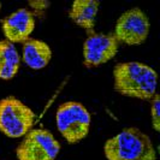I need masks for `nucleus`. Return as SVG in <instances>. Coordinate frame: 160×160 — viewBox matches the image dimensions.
Wrapping results in <instances>:
<instances>
[{
  "instance_id": "nucleus-3",
  "label": "nucleus",
  "mask_w": 160,
  "mask_h": 160,
  "mask_svg": "<svg viewBox=\"0 0 160 160\" xmlns=\"http://www.w3.org/2000/svg\"><path fill=\"white\" fill-rule=\"evenodd\" d=\"M56 122L62 136L70 143H77L88 135L92 117L83 104L68 101L58 107Z\"/></svg>"
},
{
  "instance_id": "nucleus-1",
  "label": "nucleus",
  "mask_w": 160,
  "mask_h": 160,
  "mask_svg": "<svg viewBox=\"0 0 160 160\" xmlns=\"http://www.w3.org/2000/svg\"><path fill=\"white\" fill-rule=\"evenodd\" d=\"M157 81L155 70L140 62L118 63L113 68V87L120 95L152 100L157 94Z\"/></svg>"
},
{
  "instance_id": "nucleus-8",
  "label": "nucleus",
  "mask_w": 160,
  "mask_h": 160,
  "mask_svg": "<svg viewBox=\"0 0 160 160\" xmlns=\"http://www.w3.org/2000/svg\"><path fill=\"white\" fill-rule=\"evenodd\" d=\"M2 34L11 43H23L35 29V15L28 8H18L2 19Z\"/></svg>"
},
{
  "instance_id": "nucleus-11",
  "label": "nucleus",
  "mask_w": 160,
  "mask_h": 160,
  "mask_svg": "<svg viewBox=\"0 0 160 160\" xmlns=\"http://www.w3.org/2000/svg\"><path fill=\"white\" fill-rule=\"evenodd\" d=\"M21 57L15 45L0 40V80H12L19 70Z\"/></svg>"
},
{
  "instance_id": "nucleus-15",
  "label": "nucleus",
  "mask_w": 160,
  "mask_h": 160,
  "mask_svg": "<svg viewBox=\"0 0 160 160\" xmlns=\"http://www.w3.org/2000/svg\"><path fill=\"white\" fill-rule=\"evenodd\" d=\"M0 10H1V2H0Z\"/></svg>"
},
{
  "instance_id": "nucleus-9",
  "label": "nucleus",
  "mask_w": 160,
  "mask_h": 160,
  "mask_svg": "<svg viewBox=\"0 0 160 160\" xmlns=\"http://www.w3.org/2000/svg\"><path fill=\"white\" fill-rule=\"evenodd\" d=\"M22 59L32 70H41L52 59V49L45 41L28 39L22 46Z\"/></svg>"
},
{
  "instance_id": "nucleus-13",
  "label": "nucleus",
  "mask_w": 160,
  "mask_h": 160,
  "mask_svg": "<svg viewBox=\"0 0 160 160\" xmlns=\"http://www.w3.org/2000/svg\"><path fill=\"white\" fill-rule=\"evenodd\" d=\"M28 4H29V6L32 8V10H35V11H38V12L45 11V10H47V8L49 6V2H48V1H45V0L29 1Z\"/></svg>"
},
{
  "instance_id": "nucleus-12",
  "label": "nucleus",
  "mask_w": 160,
  "mask_h": 160,
  "mask_svg": "<svg viewBox=\"0 0 160 160\" xmlns=\"http://www.w3.org/2000/svg\"><path fill=\"white\" fill-rule=\"evenodd\" d=\"M160 100L159 95L155 94L151 100V122H152L153 129L159 132L160 131Z\"/></svg>"
},
{
  "instance_id": "nucleus-6",
  "label": "nucleus",
  "mask_w": 160,
  "mask_h": 160,
  "mask_svg": "<svg viewBox=\"0 0 160 160\" xmlns=\"http://www.w3.org/2000/svg\"><path fill=\"white\" fill-rule=\"evenodd\" d=\"M149 29L151 23L148 16L140 8H132L118 17L113 34L119 43L135 46L147 40Z\"/></svg>"
},
{
  "instance_id": "nucleus-10",
  "label": "nucleus",
  "mask_w": 160,
  "mask_h": 160,
  "mask_svg": "<svg viewBox=\"0 0 160 160\" xmlns=\"http://www.w3.org/2000/svg\"><path fill=\"white\" fill-rule=\"evenodd\" d=\"M99 6L100 4L96 0H75L69 11V17L89 34L94 32Z\"/></svg>"
},
{
  "instance_id": "nucleus-2",
  "label": "nucleus",
  "mask_w": 160,
  "mask_h": 160,
  "mask_svg": "<svg viewBox=\"0 0 160 160\" xmlns=\"http://www.w3.org/2000/svg\"><path fill=\"white\" fill-rule=\"evenodd\" d=\"M153 147L151 137L138 128L130 127L108 138L104 146L107 160H136Z\"/></svg>"
},
{
  "instance_id": "nucleus-5",
  "label": "nucleus",
  "mask_w": 160,
  "mask_h": 160,
  "mask_svg": "<svg viewBox=\"0 0 160 160\" xmlns=\"http://www.w3.org/2000/svg\"><path fill=\"white\" fill-rule=\"evenodd\" d=\"M60 143L47 129H32L16 148L18 160H56Z\"/></svg>"
},
{
  "instance_id": "nucleus-7",
  "label": "nucleus",
  "mask_w": 160,
  "mask_h": 160,
  "mask_svg": "<svg viewBox=\"0 0 160 160\" xmlns=\"http://www.w3.org/2000/svg\"><path fill=\"white\" fill-rule=\"evenodd\" d=\"M118 48L119 41L113 32H89L83 43V65L94 68L105 64L117 54Z\"/></svg>"
},
{
  "instance_id": "nucleus-4",
  "label": "nucleus",
  "mask_w": 160,
  "mask_h": 160,
  "mask_svg": "<svg viewBox=\"0 0 160 160\" xmlns=\"http://www.w3.org/2000/svg\"><path fill=\"white\" fill-rule=\"evenodd\" d=\"M35 113L30 107L16 99L8 96L0 100V131L11 138L25 136L32 129Z\"/></svg>"
},
{
  "instance_id": "nucleus-14",
  "label": "nucleus",
  "mask_w": 160,
  "mask_h": 160,
  "mask_svg": "<svg viewBox=\"0 0 160 160\" xmlns=\"http://www.w3.org/2000/svg\"><path fill=\"white\" fill-rule=\"evenodd\" d=\"M136 160H157V152H155L154 147L149 148L142 157H140V158Z\"/></svg>"
}]
</instances>
